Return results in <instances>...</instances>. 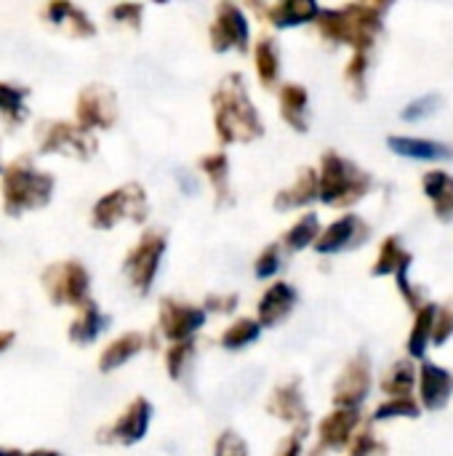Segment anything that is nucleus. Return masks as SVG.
Wrapping results in <instances>:
<instances>
[{
    "mask_svg": "<svg viewBox=\"0 0 453 456\" xmlns=\"http://www.w3.org/2000/svg\"><path fill=\"white\" fill-rule=\"evenodd\" d=\"M435 318H438V305H425L419 313H417V321H414V329L409 334V342H406V350L411 358H425L430 342H433V334H435Z\"/></svg>",
    "mask_w": 453,
    "mask_h": 456,
    "instance_id": "obj_28",
    "label": "nucleus"
},
{
    "mask_svg": "<svg viewBox=\"0 0 453 456\" xmlns=\"http://www.w3.org/2000/svg\"><path fill=\"white\" fill-rule=\"evenodd\" d=\"M235 307H238V297H235V294H230V297H208V299H206V310H211V313L227 315V313H232Z\"/></svg>",
    "mask_w": 453,
    "mask_h": 456,
    "instance_id": "obj_44",
    "label": "nucleus"
},
{
    "mask_svg": "<svg viewBox=\"0 0 453 456\" xmlns=\"http://www.w3.org/2000/svg\"><path fill=\"white\" fill-rule=\"evenodd\" d=\"M358 425H360V411H355V409H334L320 422L315 456L320 454V452H342L352 441Z\"/></svg>",
    "mask_w": 453,
    "mask_h": 456,
    "instance_id": "obj_15",
    "label": "nucleus"
},
{
    "mask_svg": "<svg viewBox=\"0 0 453 456\" xmlns=\"http://www.w3.org/2000/svg\"><path fill=\"white\" fill-rule=\"evenodd\" d=\"M366 72H368V53H352V59L344 69V77L352 86L358 99L366 96Z\"/></svg>",
    "mask_w": 453,
    "mask_h": 456,
    "instance_id": "obj_37",
    "label": "nucleus"
},
{
    "mask_svg": "<svg viewBox=\"0 0 453 456\" xmlns=\"http://www.w3.org/2000/svg\"><path fill=\"white\" fill-rule=\"evenodd\" d=\"M75 118H77V126L83 131H93V128H112L115 120H117V99H115V91H109L107 86H85L80 94H77V102H75Z\"/></svg>",
    "mask_w": 453,
    "mask_h": 456,
    "instance_id": "obj_8",
    "label": "nucleus"
},
{
    "mask_svg": "<svg viewBox=\"0 0 453 456\" xmlns=\"http://www.w3.org/2000/svg\"><path fill=\"white\" fill-rule=\"evenodd\" d=\"M104 329H107V318L91 302L85 310H80V315L72 321V326H69L67 334H69V342H75V345H91Z\"/></svg>",
    "mask_w": 453,
    "mask_h": 456,
    "instance_id": "obj_29",
    "label": "nucleus"
},
{
    "mask_svg": "<svg viewBox=\"0 0 453 456\" xmlns=\"http://www.w3.org/2000/svg\"><path fill=\"white\" fill-rule=\"evenodd\" d=\"M262 334V323L251 321V318H238L224 334H222V347L224 350H243L248 345H254Z\"/></svg>",
    "mask_w": 453,
    "mask_h": 456,
    "instance_id": "obj_32",
    "label": "nucleus"
},
{
    "mask_svg": "<svg viewBox=\"0 0 453 456\" xmlns=\"http://www.w3.org/2000/svg\"><path fill=\"white\" fill-rule=\"evenodd\" d=\"M422 414L419 403L414 398H390L384 403L376 406L374 411V419L382 422V419H395V417H406V419H417Z\"/></svg>",
    "mask_w": 453,
    "mask_h": 456,
    "instance_id": "obj_34",
    "label": "nucleus"
},
{
    "mask_svg": "<svg viewBox=\"0 0 453 456\" xmlns=\"http://www.w3.org/2000/svg\"><path fill=\"white\" fill-rule=\"evenodd\" d=\"M254 8L262 11L267 16V21L278 29H288V27L315 21L320 13V5L315 0H283L275 5H254Z\"/></svg>",
    "mask_w": 453,
    "mask_h": 456,
    "instance_id": "obj_18",
    "label": "nucleus"
},
{
    "mask_svg": "<svg viewBox=\"0 0 453 456\" xmlns=\"http://www.w3.org/2000/svg\"><path fill=\"white\" fill-rule=\"evenodd\" d=\"M371 393V366L366 355H355L344 371L339 374L334 385V406L336 409H355L360 411V403Z\"/></svg>",
    "mask_w": 453,
    "mask_h": 456,
    "instance_id": "obj_12",
    "label": "nucleus"
},
{
    "mask_svg": "<svg viewBox=\"0 0 453 456\" xmlns=\"http://www.w3.org/2000/svg\"><path fill=\"white\" fill-rule=\"evenodd\" d=\"M43 16L48 24L53 27H64L72 37H93L96 35V27L93 21L88 19V13L72 3H48L43 8Z\"/></svg>",
    "mask_w": 453,
    "mask_h": 456,
    "instance_id": "obj_21",
    "label": "nucleus"
},
{
    "mask_svg": "<svg viewBox=\"0 0 453 456\" xmlns=\"http://www.w3.org/2000/svg\"><path fill=\"white\" fill-rule=\"evenodd\" d=\"M123 219H131L136 224H142L147 219V192L136 182H128L112 192H107L91 208V227H96V230H112Z\"/></svg>",
    "mask_w": 453,
    "mask_h": 456,
    "instance_id": "obj_6",
    "label": "nucleus"
},
{
    "mask_svg": "<svg viewBox=\"0 0 453 456\" xmlns=\"http://www.w3.org/2000/svg\"><path fill=\"white\" fill-rule=\"evenodd\" d=\"M419 395H422V406L430 411H441L449 398L453 395V374L441 369L438 363L425 361L419 369Z\"/></svg>",
    "mask_w": 453,
    "mask_h": 456,
    "instance_id": "obj_17",
    "label": "nucleus"
},
{
    "mask_svg": "<svg viewBox=\"0 0 453 456\" xmlns=\"http://www.w3.org/2000/svg\"><path fill=\"white\" fill-rule=\"evenodd\" d=\"M43 289L51 299V305L61 307V305H69V307H77V310H85L91 305V278H88V270L75 262V259H64V262H53L43 270Z\"/></svg>",
    "mask_w": 453,
    "mask_h": 456,
    "instance_id": "obj_5",
    "label": "nucleus"
},
{
    "mask_svg": "<svg viewBox=\"0 0 453 456\" xmlns=\"http://www.w3.org/2000/svg\"><path fill=\"white\" fill-rule=\"evenodd\" d=\"M414 385H417V371H414V363L409 361H398L390 369V374H384L382 379V390L390 398H411Z\"/></svg>",
    "mask_w": 453,
    "mask_h": 456,
    "instance_id": "obj_30",
    "label": "nucleus"
},
{
    "mask_svg": "<svg viewBox=\"0 0 453 456\" xmlns=\"http://www.w3.org/2000/svg\"><path fill=\"white\" fill-rule=\"evenodd\" d=\"M24 456H61L59 452H48V449H37V452H32V454H24Z\"/></svg>",
    "mask_w": 453,
    "mask_h": 456,
    "instance_id": "obj_47",
    "label": "nucleus"
},
{
    "mask_svg": "<svg viewBox=\"0 0 453 456\" xmlns=\"http://www.w3.org/2000/svg\"><path fill=\"white\" fill-rule=\"evenodd\" d=\"M307 430H296L291 433L280 446H278V454L275 456H302V438H304Z\"/></svg>",
    "mask_w": 453,
    "mask_h": 456,
    "instance_id": "obj_45",
    "label": "nucleus"
},
{
    "mask_svg": "<svg viewBox=\"0 0 453 456\" xmlns=\"http://www.w3.org/2000/svg\"><path fill=\"white\" fill-rule=\"evenodd\" d=\"M294 305H296V291H294V286H288V283H283V281L272 283V286L264 291V297L259 299V305H256L259 323H262V326H278L280 321H286V318L291 315Z\"/></svg>",
    "mask_w": 453,
    "mask_h": 456,
    "instance_id": "obj_19",
    "label": "nucleus"
},
{
    "mask_svg": "<svg viewBox=\"0 0 453 456\" xmlns=\"http://www.w3.org/2000/svg\"><path fill=\"white\" fill-rule=\"evenodd\" d=\"M200 171L208 176L211 187H214V195H216V206H224L232 200V192H230V160L224 152H211V155H203L200 158Z\"/></svg>",
    "mask_w": 453,
    "mask_h": 456,
    "instance_id": "obj_26",
    "label": "nucleus"
},
{
    "mask_svg": "<svg viewBox=\"0 0 453 456\" xmlns=\"http://www.w3.org/2000/svg\"><path fill=\"white\" fill-rule=\"evenodd\" d=\"M214 456H248V446L235 430H224L214 444Z\"/></svg>",
    "mask_w": 453,
    "mask_h": 456,
    "instance_id": "obj_40",
    "label": "nucleus"
},
{
    "mask_svg": "<svg viewBox=\"0 0 453 456\" xmlns=\"http://www.w3.org/2000/svg\"><path fill=\"white\" fill-rule=\"evenodd\" d=\"M267 411L280 419V422H288L294 425L296 430H307V419H310V411H307V403H304V395L299 390V382H286V385H278L267 401Z\"/></svg>",
    "mask_w": 453,
    "mask_h": 456,
    "instance_id": "obj_16",
    "label": "nucleus"
},
{
    "mask_svg": "<svg viewBox=\"0 0 453 456\" xmlns=\"http://www.w3.org/2000/svg\"><path fill=\"white\" fill-rule=\"evenodd\" d=\"M280 270V246L270 243L256 259V278H272Z\"/></svg>",
    "mask_w": 453,
    "mask_h": 456,
    "instance_id": "obj_41",
    "label": "nucleus"
},
{
    "mask_svg": "<svg viewBox=\"0 0 453 456\" xmlns=\"http://www.w3.org/2000/svg\"><path fill=\"white\" fill-rule=\"evenodd\" d=\"M254 59H256V75H259V80L264 86H275L278 72H280V56H278L275 40L272 37H259L256 51H254Z\"/></svg>",
    "mask_w": 453,
    "mask_h": 456,
    "instance_id": "obj_31",
    "label": "nucleus"
},
{
    "mask_svg": "<svg viewBox=\"0 0 453 456\" xmlns=\"http://www.w3.org/2000/svg\"><path fill=\"white\" fill-rule=\"evenodd\" d=\"M320 238V222H318V214H304L283 238V243L291 248V251H302L307 246H315V240Z\"/></svg>",
    "mask_w": 453,
    "mask_h": 456,
    "instance_id": "obj_33",
    "label": "nucleus"
},
{
    "mask_svg": "<svg viewBox=\"0 0 453 456\" xmlns=\"http://www.w3.org/2000/svg\"><path fill=\"white\" fill-rule=\"evenodd\" d=\"M414 262V256L400 246V240L395 235H390L387 240H382L379 246V256L371 267V275L379 278V275H398L403 270H409Z\"/></svg>",
    "mask_w": 453,
    "mask_h": 456,
    "instance_id": "obj_27",
    "label": "nucleus"
},
{
    "mask_svg": "<svg viewBox=\"0 0 453 456\" xmlns=\"http://www.w3.org/2000/svg\"><path fill=\"white\" fill-rule=\"evenodd\" d=\"M453 334V302L438 307V318H435V334H433V345H446V339Z\"/></svg>",
    "mask_w": 453,
    "mask_h": 456,
    "instance_id": "obj_43",
    "label": "nucleus"
},
{
    "mask_svg": "<svg viewBox=\"0 0 453 456\" xmlns=\"http://www.w3.org/2000/svg\"><path fill=\"white\" fill-rule=\"evenodd\" d=\"M363 240H368V224L358 214H344L320 232V238L315 240V251L328 256L347 248H358Z\"/></svg>",
    "mask_w": 453,
    "mask_h": 456,
    "instance_id": "obj_14",
    "label": "nucleus"
},
{
    "mask_svg": "<svg viewBox=\"0 0 453 456\" xmlns=\"http://www.w3.org/2000/svg\"><path fill=\"white\" fill-rule=\"evenodd\" d=\"M211 48L216 53H224V51H248V19L246 13L235 5V3H219L216 8V16L211 21Z\"/></svg>",
    "mask_w": 453,
    "mask_h": 456,
    "instance_id": "obj_9",
    "label": "nucleus"
},
{
    "mask_svg": "<svg viewBox=\"0 0 453 456\" xmlns=\"http://www.w3.org/2000/svg\"><path fill=\"white\" fill-rule=\"evenodd\" d=\"M142 13H144V5H139V3H120V5H112L109 8V16L117 24H128L133 29L142 27Z\"/></svg>",
    "mask_w": 453,
    "mask_h": 456,
    "instance_id": "obj_42",
    "label": "nucleus"
},
{
    "mask_svg": "<svg viewBox=\"0 0 453 456\" xmlns=\"http://www.w3.org/2000/svg\"><path fill=\"white\" fill-rule=\"evenodd\" d=\"M163 254H166V235L160 230H147L139 238V243L128 251V256L123 262V270H125L131 286L139 294H150V289L155 283V275L160 270Z\"/></svg>",
    "mask_w": 453,
    "mask_h": 456,
    "instance_id": "obj_7",
    "label": "nucleus"
},
{
    "mask_svg": "<svg viewBox=\"0 0 453 456\" xmlns=\"http://www.w3.org/2000/svg\"><path fill=\"white\" fill-rule=\"evenodd\" d=\"M387 3H347L344 8H320L315 24L326 40L352 45L355 53H368L384 29Z\"/></svg>",
    "mask_w": 453,
    "mask_h": 456,
    "instance_id": "obj_2",
    "label": "nucleus"
},
{
    "mask_svg": "<svg viewBox=\"0 0 453 456\" xmlns=\"http://www.w3.org/2000/svg\"><path fill=\"white\" fill-rule=\"evenodd\" d=\"M390 150L400 158L411 160H453V147L433 139H414V136H390Z\"/></svg>",
    "mask_w": 453,
    "mask_h": 456,
    "instance_id": "obj_22",
    "label": "nucleus"
},
{
    "mask_svg": "<svg viewBox=\"0 0 453 456\" xmlns=\"http://www.w3.org/2000/svg\"><path fill=\"white\" fill-rule=\"evenodd\" d=\"M384 449H387V446L376 441L374 430H371V428H363V430L352 438V444H350V456L384 454Z\"/></svg>",
    "mask_w": 453,
    "mask_h": 456,
    "instance_id": "obj_39",
    "label": "nucleus"
},
{
    "mask_svg": "<svg viewBox=\"0 0 453 456\" xmlns=\"http://www.w3.org/2000/svg\"><path fill=\"white\" fill-rule=\"evenodd\" d=\"M51 152L88 160L96 152V142L80 126L59 120V123H48L43 131V139H40V155H51Z\"/></svg>",
    "mask_w": 453,
    "mask_h": 456,
    "instance_id": "obj_11",
    "label": "nucleus"
},
{
    "mask_svg": "<svg viewBox=\"0 0 453 456\" xmlns=\"http://www.w3.org/2000/svg\"><path fill=\"white\" fill-rule=\"evenodd\" d=\"M51 195H53V176L32 168L27 158L13 160L3 171V211L8 216L43 208L51 203Z\"/></svg>",
    "mask_w": 453,
    "mask_h": 456,
    "instance_id": "obj_4",
    "label": "nucleus"
},
{
    "mask_svg": "<svg viewBox=\"0 0 453 456\" xmlns=\"http://www.w3.org/2000/svg\"><path fill=\"white\" fill-rule=\"evenodd\" d=\"M371 190V176L339 152H326L320 158L318 198L334 208H350L363 200Z\"/></svg>",
    "mask_w": 453,
    "mask_h": 456,
    "instance_id": "obj_3",
    "label": "nucleus"
},
{
    "mask_svg": "<svg viewBox=\"0 0 453 456\" xmlns=\"http://www.w3.org/2000/svg\"><path fill=\"white\" fill-rule=\"evenodd\" d=\"M422 190L433 200L435 216L441 222H453V176L446 171H427L422 176Z\"/></svg>",
    "mask_w": 453,
    "mask_h": 456,
    "instance_id": "obj_23",
    "label": "nucleus"
},
{
    "mask_svg": "<svg viewBox=\"0 0 453 456\" xmlns=\"http://www.w3.org/2000/svg\"><path fill=\"white\" fill-rule=\"evenodd\" d=\"M0 456H24L19 449H0Z\"/></svg>",
    "mask_w": 453,
    "mask_h": 456,
    "instance_id": "obj_48",
    "label": "nucleus"
},
{
    "mask_svg": "<svg viewBox=\"0 0 453 456\" xmlns=\"http://www.w3.org/2000/svg\"><path fill=\"white\" fill-rule=\"evenodd\" d=\"M307 91L304 86H296V83H286L280 88V115L283 120L294 128V131H307Z\"/></svg>",
    "mask_w": 453,
    "mask_h": 456,
    "instance_id": "obj_25",
    "label": "nucleus"
},
{
    "mask_svg": "<svg viewBox=\"0 0 453 456\" xmlns=\"http://www.w3.org/2000/svg\"><path fill=\"white\" fill-rule=\"evenodd\" d=\"M13 342V331H0V353Z\"/></svg>",
    "mask_w": 453,
    "mask_h": 456,
    "instance_id": "obj_46",
    "label": "nucleus"
},
{
    "mask_svg": "<svg viewBox=\"0 0 453 456\" xmlns=\"http://www.w3.org/2000/svg\"><path fill=\"white\" fill-rule=\"evenodd\" d=\"M195 355V339H187V342H179V345H171L168 353H166V371L171 379H182L190 358Z\"/></svg>",
    "mask_w": 453,
    "mask_h": 456,
    "instance_id": "obj_35",
    "label": "nucleus"
},
{
    "mask_svg": "<svg viewBox=\"0 0 453 456\" xmlns=\"http://www.w3.org/2000/svg\"><path fill=\"white\" fill-rule=\"evenodd\" d=\"M24 96H27V88L0 83V112L8 120H21L24 118Z\"/></svg>",
    "mask_w": 453,
    "mask_h": 456,
    "instance_id": "obj_36",
    "label": "nucleus"
},
{
    "mask_svg": "<svg viewBox=\"0 0 453 456\" xmlns=\"http://www.w3.org/2000/svg\"><path fill=\"white\" fill-rule=\"evenodd\" d=\"M150 419H152V406L147 398H133L125 411L115 419L112 428H107L99 441H109V444H123V446H133L139 444L144 436H147V428H150Z\"/></svg>",
    "mask_w": 453,
    "mask_h": 456,
    "instance_id": "obj_13",
    "label": "nucleus"
},
{
    "mask_svg": "<svg viewBox=\"0 0 453 456\" xmlns=\"http://www.w3.org/2000/svg\"><path fill=\"white\" fill-rule=\"evenodd\" d=\"M158 323H160L163 337H166L171 345H179V342L192 339L195 331H200V329L206 326V310L166 297V299H160Z\"/></svg>",
    "mask_w": 453,
    "mask_h": 456,
    "instance_id": "obj_10",
    "label": "nucleus"
},
{
    "mask_svg": "<svg viewBox=\"0 0 453 456\" xmlns=\"http://www.w3.org/2000/svg\"><path fill=\"white\" fill-rule=\"evenodd\" d=\"M438 107H441V94H427V96H419V99H414L411 104H406V110L400 112V118H403V120H425V118H430Z\"/></svg>",
    "mask_w": 453,
    "mask_h": 456,
    "instance_id": "obj_38",
    "label": "nucleus"
},
{
    "mask_svg": "<svg viewBox=\"0 0 453 456\" xmlns=\"http://www.w3.org/2000/svg\"><path fill=\"white\" fill-rule=\"evenodd\" d=\"M144 347H150V339L142 334V331H128V334H120L117 339H112L101 358H99V371L101 374H109L120 366H125L131 358H136Z\"/></svg>",
    "mask_w": 453,
    "mask_h": 456,
    "instance_id": "obj_20",
    "label": "nucleus"
},
{
    "mask_svg": "<svg viewBox=\"0 0 453 456\" xmlns=\"http://www.w3.org/2000/svg\"><path fill=\"white\" fill-rule=\"evenodd\" d=\"M211 104H214V128L222 144H235V142L248 144L264 134V123L248 99L246 80L240 72H230L222 77V83L211 96Z\"/></svg>",
    "mask_w": 453,
    "mask_h": 456,
    "instance_id": "obj_1",
    "label": "nucleus"
},
{
    "mask_svg": "<svg viewBox=\"0 0 453 456\" xmlns=\"http://www.w3.org/2000/svg\"><path fill=\"white\" fill-rule=\"evenodd\" d=\"M312 200H318V171L302 168V174L296 176V182L275 195L272 206H275L278 211H288V208L310 206Z\"/></svg>",
    "mask_w": 453,
    "mask_h": 456,
    "instance_id": "obj_24",
    "label": "nucleus"
}]
</instances>
